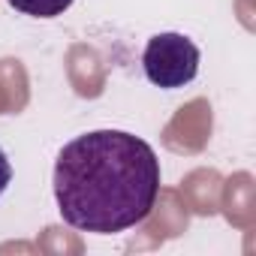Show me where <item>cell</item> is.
<instances>
[{
  "label": "cell",
  "mask_w": 256,
  "mask_h": 256,
  "mask_svg": "<svg viewBox=\"0 0 256 256\" xmlns=\"http://www.w3.org/2000/svg\"><path fill=\"white\" fill-rule=\"evenodd\" d=\"M10 181H12V163H10L6 151L0 148V196H4V190L10 187Z\"/></svg>",
  "instance_id": "cell-4"
},
{
  "label": "cell",
  "mask_w": 256,
  "mask_h": 256,
  "mask_svg": "<svg viewBox=\"0 0 256 256\" xmlns=\"http://www.w3.org/2000/svg\"><path fill=\"white\" fill-rule=\"evenodd\" d=\"M76 0H10V6L22 16H30V18H54V16H64Z\"/></svg>",
  "instance_id": "cell-3"
},
{
  "label": "cell",
  "mask_w": 256,
  "mask_h": 256,
  "mask_svg": "<svg viewBox=\"0 0 256 256\" xmlns=\"http://www.w3.org/2000/svg\"><path fill=\"white\" fill-rule=\"evenodd\" d=\"M160 196L154 148L124 130H94L66 142L54 163V202L78 232L114 235L139 226Z\"/></svg>",
  "instance_id": "cell-1"
},
{
  "label": "cell",
  "mask_w": 256,
  "mask_h": 256,
  "mask_svg": "<svg viewBox=\"0 0 256 256\" xmlns=\"http://www.w3.org/2000/svg\"><path fill=\"white\" fill-rule=\"evenodd\" d=\"M199 46L184 34H157L142 52V70L151 84L175 90L199 76Z\"/></svg>",
  "instance_id": "cell-2"
}]
</instances>
